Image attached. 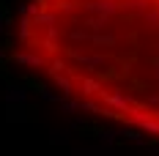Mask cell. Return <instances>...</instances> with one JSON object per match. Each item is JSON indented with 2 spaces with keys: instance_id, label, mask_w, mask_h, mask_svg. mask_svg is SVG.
Returning a JSON list of instances; mask_svg holds the SVG:
<instances>
[{
  "instance_id": "cell-1",
  "label": "cell",
  "mask_w": 159,
  "mask_h": 156,
  "mask_svg": "<svg viewBox=\"0 0 159 156\" xmlns=\"http://www.w3.org/2000/svg\"><path fill=\"white\" fill-rule=\"evenodd\" d=\"M71 156H112V148L110 145H91V148H74Z\"/></svg>"
},
{
  "instance_id": "cell-2",
  "label": "cell",
  "mask_w": 159,
  "mask_h": 156,
  "mask_svg": "<svg viewBox=\"0 0 159 156\" xmlns=\"http://www.w3.org/2000/svg\"><path fill=\"white\" fill-rule=\"evenodd\" d=\"M6 101H8V104H25V101H28V91H25L22 85H11V88L6 91Z\"/></svg>"
},
{
  "instance_id": "cell-3",
  "label": "cell",
  "mask_w": 159,
  "mask_h": 156,
  "mask_svg": "<svg viewBox=\"0 0 159 156\" xmlns=\"http://www.w3.org/2000/svg\"><path fill=\"white\" fill-rule=\"evenodd\" d=\"M69 134H71L69 129H55V131L49 134V140H52V145H66V142H69Z\"/></svg>"
},
{
  "instance_id": "cell-4",
  "label": "cell",
  "mask_w": 159,
  "mask_h": 156,
  "mask_svg": "<svg viewBox=\"0 0 159 156\" xmlns=\"http://www.w3.org/2000/svg\"><path fill=\"white\" fill-rule=\"evenodd\" d=\"M115 134H118V131H112V129H104V131H99V142H102V145H115Z\"/></svg>"
},
{
  "instance_id": "cell-5",
  "label": "cell",
  "mask_w": 159,
  "mask_h": 156,
  "mask_svg": "<svg viewBox=\"0 0 159 156\" xmlns=\"http://www.w3.org/2000/svg\"><path fill=\"white\" fill-rule=\"evenodd\" d=\"M41 99H44V101H52V104H58V101H61V96L52 93L49 88H44V91H41Z\"/></svg>"
}]
</instances>
